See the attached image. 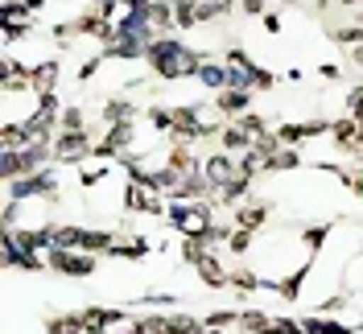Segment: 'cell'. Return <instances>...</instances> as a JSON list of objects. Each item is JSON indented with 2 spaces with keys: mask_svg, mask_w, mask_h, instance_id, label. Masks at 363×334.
Listing matches in <instances>:
<instances>
[{
  "mask_svg": "<svg viewBox=\"0 0 363 334\" xmlns=\"http://www.w3.org/2000/svg\"><path fill=\"white\" fill-rule=\"evenodd\" d=\"M95 268H99V256H91V252H74V247H54L50 252V272H62V277H95Z\"/></svg>",
  "mask_w": 363,
  "mask_h": 334,
  "instance_id": "2",
  "label": "cell"
},
{
  "mask_svg": "<svg viewBox=\"0 0 363 334\" xmlns=\"http://www.w3.org/2000/svg\"><path fill=\"white\" fill-rule=\"evenodd\" d=\"M347 120H355V124H363V87H355V91H347Z\"/></svg>",
  "mask_w": 363,
  "mask_h": 334,
  "instance_id": "3",
  "label": "cell"
},
{
  "mask_svg": "<svg viewBox=\"0 0 363 334\" xmlns=\"http://www.w3.org/2000/svg\"><path fill=\"white\" fill-rule=\"evenodd\" d=\"M199 50L190 42H178V38H157V42L149 45V58H145V67L153 79L161 83H178V79H194L199 74Z\"/></svg>",
  "mask_w": 363,
  "mask_h": 334,
  "instance_id": "1",
  "label": "cell"
}]
</instances>
